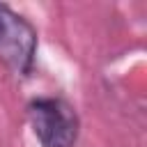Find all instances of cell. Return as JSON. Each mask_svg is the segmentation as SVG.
<instances>
[{"label": "cell", "instance_id": "cell-1", "mask_svg": "<svg viewBox=\"0 0 147 147\" xmlns=\"http://www.w3.org/2000/svg\"><path fill=\"white\" fill-rule=\"evenodd\" d=\"M30 124L44 147H71L78 138V117L74 108L53 96L34 99L28 106Z\"/></svg>", "mask_w": 147, "mask_h": 147}, {"label": "cell", "instance_id": "cell-2", "mask_svg": "<svg viewBox=\"0 0 147 147\" xmlns=\"http://www.w3.org/2000/svg\"><path fill=\"white\" fill-rule=\"evenodd\" d=\"M37 32L7 5H0V57L18 74H30L34 64Z\"/></svg>", "mask_w": 147, "mask_h": 147}]
</instances>
